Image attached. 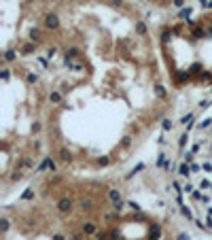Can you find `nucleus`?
Returning <instances> with one entry per match:
<instances>
[{
	"label": "nucleus",
	"mask_w": 212,
	"mask_h": 240,
	"mask_svg": "<svg viewBox=\"0 0 212 240\" xmlns=\"http://www.w3.org/2000/svg\"><path fill=\"white\" fill-rule=\"evenodd\" d=\"M119 19V17H117ZM77 28V19L72 21ZM117 23V21H115ZM70 36L57 13H45L21 49L42 85L47 147L70 170L102 172L125 161L151 134L166 104L151 43L132 19L121 34Z\"/></svg>",
	"instance_id": "nucleus-1"
},
{
	"label": "nucleus",
	"mask_w": 212,
	"mask_h": 240,
	"mask_svg": "<svg viewBox=\"0 0 212 240\" xmlns=\"http://www.w3.org/2000/svg\"><path fill=\"white\" fill-rule=\"evenodd\" d=\"M176 187L189 219L212 236V104L197 115L184 134Z\"/></svg>",
	"instance_id": "nucleus-3"
},
{
	"label": "nucleus",
	"mask_w": 212,
	"mask_h": 240,
	"mask_svg": "<svg viewBox=\"0 0 212 240\" xmlns=\"http://www.w3.org/2000/svg\"><path fill=\"white\" fill-rule=\"evenodd\" d=\"M157 47L172 89H212V9L166 21Z\"/></svg>",
	"instance_id": "nucleus-2"
}]
</instances>
